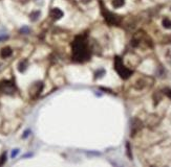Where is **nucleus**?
Masks as SVG:
<instances>
[{
    "mask_svg": "<svg viewBox=\"0 0 171 167\" xmlns=\"http://www.w3.org/2000/svg\"><path fill=\"white\" fill-rule=\"evenodd\" d=\"M72 57L78 62H83L89 57V50L83 38H76L72 43Z\"/></svg>",
    "mask_w": 171,
    "mask_h": 167,
    "instance_id": "f257e3e1",
    "label": "nucleus"
},
{
    "mask_svg": "<svg viewBox=\"0 0 171 167\" xmlns=\"http://www.w3.org/2000/svg\"><path fill=\"white\" fill-rule=\"evenodd\" d=\"M114 69L123 80H127L132 74V71L124 66L122 59L120 57H116V59H114Z\"/></svg>",
    "mask_w": 171,
    "mask_h": 167,
    "instance_id": "f03ea898",
    "label": "nucleus"
},
{
    "mask_svg": "<svg viewBox=\"0 0 171 167\" xmlns=\"http://www.w3.org/2000/svg\"><path fill=\"white\" fill-rule=\"evenodd\" d=\"M103 15H104V18L105 20H106V22L108 23V24H110V25H116V24H118V23L120 22L119 16L112 14V13H110V11L105 9H103Z\"/></svg>",
    "mask_w": 171,
    "mask_h": 167,
    "instance_id": "7ed1b4c3",
    "label": "nucleus"
},
{
    "mask_svg": "<svg viewBox=\"0 0 171 167\" xmlns=\"http://www.w3.org/2000/svg\"><path fill=\"white\" fill-rule=\"evenodd\" d=\"M1 87H2V91L4 92V93H13V91H14V85H13V82H3L2 84H1Z\"/></svg>",
    "mask_w": 171,
    "mask_h": 167,
    "instance_id": "20e7f679",
    "label": "nucleus"
},
{
    "mask_svg": "<svg viewBox=\"0 0 171 167\" xmlns=\"http://www.w3.org/2000/svg\"><path fill=\"white\" fill-rule=\"evenodd\" d=\"M51 17H53L55 20H59L63 17V11L60 9H53L51 11Z\"/></svg>",
    "mask_w": 171,
    "mask_h": 167,
    "instance_id": "39448f33",
    "label": "nucleus"
},
{
    "mask_svg": "<svg viewBox=\"0 0 171 167\" xmlns=\"http://www.w3.org/2000/svg\"><path fill=\"white\" fill-rule=\"evenodd\" d=\"M142 123H141V121H140V120H138V119H134L133 120V124H132V132H131V135L133 136L134 134L136 133V132H138V130H140V128H142Z\"/></svg>",
    "mask_w": 171,
    "mask_h": 167,
    "instance_id": "423d86ee",
    "label": "nucleus"
},
{
    "mask_svg": "<svg viewBox=\"0 0 171 167\" xmlns=\"http://www.w3.org/2000/svg\"><path fill=\"white\" fill-rule=\"evenodd\" d=\"M12 53H13V50L9 47H4V48L1 50V57H11L12 55Z\"/></svg>",
    "mask_w": 171,
    "mask_h": 167,
    "instance_id": "0eeeda50",
    "label": "nucleus"
},
{
    "mask_svg": "<svg viewBox=\"0 0 171 167\" xmlns=\"http://www.w3.org/2000/svg\"><path fill=\"white\" fill-rule=\"evenodd\" d=\"M125 4V0H113L112 1V6L114 9H119V7H122Z\"/></svg>",
    "mask_w": 171,
    "mask_h": 167,
    "instance_id": "6e6552de",
    "label": "nucleus"
},
{
    "mask_svg": "<svg viewBox=\"0 0 171 167\" xmlns=\"http://www.w3.org/2000/svg\"><path fill=\"white\" fill-rule=\"evenodd\" d=\"M26 67H28V62H26V61H22V62L18 65V70L20 71V72H24Z\"/></svg>",
    "mask_w": 171,
    "mask_h": 167,
    "instance_id": "1a4fd4ad",
    "label": "nucleus"
},
{
    "mask_svg": "<svg viewBox=\"0 0 171 167\" xmlns=\"http://www.w3.org/2000/svg\"><path fill=\"white\" fill-rule=\"evenodd\" d=\"M39 17H40V11H33L32 14L30 15V20H32V21L38 20V19H39Z\"/></svg>",
    "mask_w": 171,
    "mask_h": 167,
    "instance_id": "9d476101",
    "label": "nucleus"
},
{
    "mask_svg": "<svg viewBox=\"0 0 171 167\" xmlns=\"http://www.w3.org/2000/svg\"><path fill=\"white\" fill-rule=\"evenodd\" d=\"M163 26H164L165 28L170 29V28H171V20H169L168 18L164 19V20H163Z\"/></svg>",
    "mask_w": 171,
    "mask_h": 167,
    "instance_id": "9b49d317",
    "label": "nucleus"
},
{
    "mask_svg": "<svg viewBox=\"0 0 171 167\" xmlns=\"http://www.w3.org/2000/svg\"><path fill=\"white\" fill-rule=\"evenodd\" d=\"M5 161H7V153H3L2 156L0 157V166H1V165H3L5 163Z\"/></svg>",
    "mask_w": 171,
    "mask_h": 167,
    "instance_id": "f8f14e48",
    "label": "nucleus"
},
{
    "mask_svg": "<svg viewBox=\"0 0 171 167\" xmlns=\"http://www.w3.org/2000/svg\"><path fill=\"white\" fill-rule=\"evenodd\" d=\"M19 153V149H14V151H12V153H11V157H12V158H15V157L17 156V155H18Z\"/></svg>",
    "mask_w": 171,
    "mask_h": 167,
    "instance_id": "ddd939ff",
    "label": "nucleus"
},
{
    "mask_svg": "<svg viewBox=\"0 0 171 167\" xmlns=\"http://www.w3.org/2000/svg\"><path fill=\"white\" fill-rule=\"evenodd\" d=\"M20 32H22V34H28V32H30V29H28V27H26V26H24V27H22L20 29Z\"/></svg>",
    "mask_w": 171,
    "mask_h": 167,
    "instance_id": "4468645a",
    "label": "nucleus"
},
{
    "mask_svg": "<svg viewBox=\"0 0 171 167\" xmlns=\"http://www.w3.org/2000/svg\"><path fill=\"white\" fill-rule=\"evenodd\" d=\"M164 92H165V94H166L167 96L169 97V98H171V89H165Z\"/></svg>",
    "mask_w": 171,
    "mask_h": 167,
    "instance_id": "2eb2a0df",
    "label": "nucleus"
},
{
    "mask_svg": "<svg viewBox=\"0 0 171 167\" xmlns=\"http://www.w3.org/2000/svg\"><path fill=\"white\" fill-rule=\"evenodd\" d=\"M7 39V34H0V41H4V40Z\"/></svg>",
    "mask_w": 171,
    "mask_h": 167,
    "instance_id": "dca6fc26",
    "label": "nucleus"
},
{
    "mask_svg": "<svg viewBox=\"0 0 171 167\" xmlns=\"http://www.w3.org/2000/svg\"><path fill=\"white\" fill-rule=\"evenodd\" d=\"M126 146H127V153H128V157H129V158L131 159V153H130V146H129V143H127V144H126Z\"/></svg>",
    "mask_w": 171,
    "mask_h": 167,
    "instance_id": "f3484780",
    "label": "nucleus"
},
{
    "mask_svg": "<svg viewBox=\"0 0 171 167\" xmlns=\"http://www.w3.org/2000/svg\"><path fill=\"white\" fill-rule=\"evenodd\" d=\"M28 135H30V130H25V132H24L23 138H26V137H28Z\"/></svg>",
    "mask_w": 171,
    "mask_h": 167,
    "instance_id": "a211bd4d",
    "label": "nucleus"
},
{
    "mask_svg": "<svg viewBox=\"0 0 171 167\" xmlns=\"http://www.w3.org/2000/svg\"><path fill=\"white\" fill-rule=\"evenodd\" d=\"M26 157H32V153H28V155H24L23 158H26Z\"/></svg>",
    "mask_w": 171,
    "mask_h": 167,
    "instance_id": "6ab92c4d",
    "label": "nucleus"
}]
</instances>
